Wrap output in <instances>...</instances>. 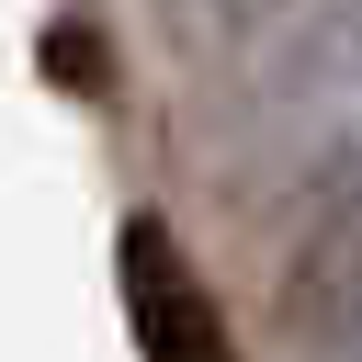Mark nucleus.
<instances>
[{
    "label": "nucleus",
    "instance_id": "obj_3",
    "mask_svg": "<svg viewBox=\"0 0 362 362\" xmlns=\"http://www.w3.org/2000/svg\"><path fill=\"white\" fill-rule=\"evenodd\" d=\"M283 79L294 90H328V102H362V0H317L283 45Z\"/></svg>",
    "mask_w": 362,
    "mask_h": 362
},
{
    "label": "nucleus",
    "instance_id": "obj_5",
    "mask_svg": "<svg viewBox=\"0 0 362 362\" xmlns=\"http://www.w3.org/2000/svg\"><path fill=\"white\" fill-rule=\"evenodd\" d=\"M305 192H317V204H328V192H362V136H339V147L317 158V181H305Z\"/></svg>",
    "mask_w": 362,
    "mask_h": 362
},
{
    "label": "nucleus",
    "instance_id": "obj_1",
    "mask_svg": "<svg viewBox=\"0 0 362 362\" xmlns=\"http://www.w3.org/2000/svg\"><path fill=\"white\" fill-rule=\"evenodd\" d=\"M113 294H124L136 362H249V351L226 339L215 283L192 272V249H181V226H170L158 204H124V226H113Z\"/></svg>",
    "mask_w": 362,
    "mask_h": 362
},
{
    "label": "nucleus",
    "instance_id": "obj_4",
    "mask_svg": "<svg viewBox=\"0 0 362 362\" xmlns=\"http://www.w3.org/2000/svg\"><path fill=\"white\" fill-rule=\"evenodd\" d=\"M34 57H45V79H57L68 102H113V34H102V23H79V11H57Z\"/></svg>",
    "mask_w": 362,
    "mask_h": 362
},
{
    "label": "nucleus",
    "instance_id": "obj_2",
    "mask_svg": "<svg viewBox=\"0 0 362 362\" xmlns=\"http://www.w3.org/2000/svg\"><path fill=\"white\" fill-rule=\"evenodd\" d=\"M272 317L305 362H351L362 351V192H328L272 283Z\"/></svg>",
    "mask_w": 362,
    "mask_h": 362
}]
</instances>
